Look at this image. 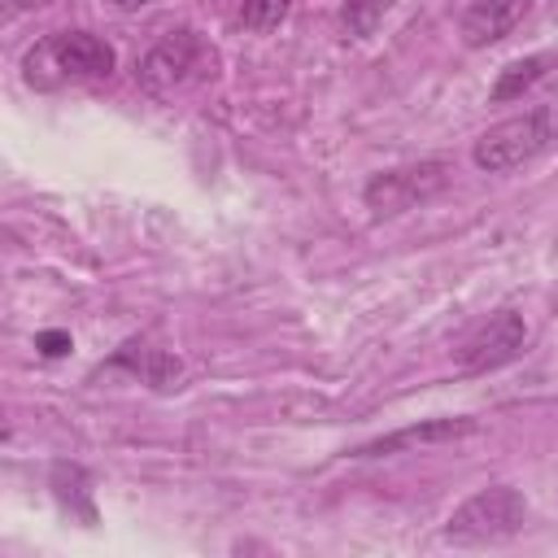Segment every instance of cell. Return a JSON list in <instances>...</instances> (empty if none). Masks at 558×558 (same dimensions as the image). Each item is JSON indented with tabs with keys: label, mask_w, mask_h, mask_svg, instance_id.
<instances>
[{
	"label": "cell",
	"mask_w": 558,
	"mask_h": 558,
	"mask_svg": "<svg viewBox=\"0 0 558 558\" xmlns=\"http://www.w3.org/2000/svg\"><path fill=\"white\" fill-rule=\"evenodd\" d=\"M558 144V83L523 113L501 118L471 144V161L484 174H510Z\"/></svg>",
	"instance_id": "cell-1"
},
{
	"label": "cell",
	"mask_w": 558,
	"mask_h": 558,
	"mask_svg": "<svg viewBox=\"0 0 558 558\" xmlns=\"http://www.w3.org/2000/svg\"><path fill=\"white\" fill-rule=\"evenodd\" d=\"M214 65H218V52H214L196 31L183 26V31L161 35V39L144 52L135 78H140V87H144L148 96H161V100H166V96H179V92H187V87L214 78Z\"/></svg>",
	"instance_id": "cell-2"
},
{
	"label": "cell",
	"mask_w": 558,
	"mask_h": 558,
	"mask_svg": "<svg viewBox=\"0 0 558 558\" xmlns=\"http://www.w3.org/2000/svg\"><path fill=\"white\" fill-rule=\"evenodd\" d=\"M523 523H527V497L514 484H488L445 519L440 536L449 545H497L523 532Z\"/></svg>",
	"instance_id": "cell-3"
},
{
	"label": "cell",
	"mask_w": 558,
	"mask_h": 558,
	"mask_svg": "<svg viewBox=\"0 0 558 558\" xmlns=\"http://www.w3.org/2000/svg\"><path fill=\"white\" fill-rule=\"evenodd\" d=\"M449 179H453V166L445 157H423V161L371 174L362 187V201H366L371 218H401V214L418 209L423 201H432L436 192H445Z\"/></svg>",
	"instance_id": "cell-4"
},
{
	"label": "cell",
	"mask_w": 558,
	"mask_h": 558,
	"mask_svg": "<svg viewBox=\"0 0 558 558\" xmlns=\"http://www.w3.org/2000/svg\"><path fill=\"white\" fill-rule=\"evenodd\" d=\"M523 349H527V323H523V314L497 310L493 318H484V323L458 344V366L471 371V375L501 371V366H510L514 357H523Z\"/></svg>",
	"instance_id": "cell-5"
},
{
	"label": "cell",
	"mask_w": 558,
	"mask_h": 558,
	"mask_svg": "<svg viewBox=\"0 0 558 558\" xmlns=\"http://www.w3.org/2000/svg\"><path fill=\"white\" fill-rule=\"evenodd\" d=\"M26 61H48L61 78H109L118 65V52L109 39L92 31H57L39 48H31Z\"/></svg>",
	"instance_id": "cell-6"
},
{
	"label": "cell",
	"mask_w": 558,
	"mask_h": 558,
	"mask_svg": "<svg viewBox=\"0 0 558 558\" xmlns=\"http://www.w3.org/2000/svg\"><path fill=\"white\" fill-rule=\"evenodd\" d=\"M536 0H475L462 22H458V35L466 48H488V44H501L527 13H532Z\"/></svg>",
	"instance_id": "cell-7"
},
{
	"label": "cell",
	"mask_w": 558,
	"mask_h": 558,
	"mask_svg": "<svg viewBox=\"0 0 558 558\" xmlns=\"http://www.w3.org/2000/svg\"><path fill=\"white\" fill-rule=\"evenodd\" d=\"M475 432V418L458 414V418H423V423H410V427H397L388 436H375L366 445H357L349 458H388V453H401V449H414V445H436V440H458V436H471Z\"/></svg>",
	"instance_id": "cell-8"
},
{
	"label": "cell",
	"mask_w": 558,
	"mask_h": 558,
	"mask_svg": "<svg viewBox=\"0 0 558 558\" xmlns=\"http://www.w3.org/2000/svg\"><path fill=\"white\" fill-rule=\"evenodd\" d=\"M113 366H131L148 388H179L183 379V362L166 349H148V344H122V353L113 357Z\"/></svg>",
	"instance_id": "cell-9"
},
{
	"label": "cell",
	"mask_w": 558,
	"mask_h": 558,
	"mask_svg": "<svg viewBox=\"0 0 558 558\" xmlns=\"http://www.w3.org/2000/svg\"><path fill=\"white\" fill-rule=\"evenodd\" d=\"M549 65H558V57L554 52H536V57H523V61H510L501 74H497V83H493V92H488V100L493 105H506V100H519L527 87H536L545 74H549Z\"/></svg>",
	"instance_id": "cell-10"
},
{
	"label": "cell",
	"mask_w": 558,
	"mask_h": 558,
	"mask_svg": "<svg viewBox=\"0 0 558 558\" xmlns=\"http://www.w3.org/2000/svg\"><path fill=\"white\" fill-rule=\"evenodd\" d=\"M392 4L397 0H340V35L344 39H371Z\"/></svg>",
	"instance_id": "cell-11"
},
{
	"label": "cell",
	"mask_w": 558,
	"mask_h": 558,
	"mask_svg": "<svg viewBox=\"0 0 558 558\" xmlns=\"http://www.w3.org/2000/svg\"><path fill=\"white\" fill-rule=\"evenodd\" d=\"M296 0H240V22L253 31V35H266L275 31L288 13H292Z\"/></svg>",
	"instance_id": "cell-12"
},
{
	"label": "cell",
	"mask_w": 558,
	"mask_h": 558,
	"mask_svg": "<svg viewBox=\"0 0 558 558\" xmlns=\"http://www.w3.org/2000/svg\"><path fill=\"white\" fill-rule=\"evenodd\" d=\"M35 344H39L44 357H61V353H70V336H65V331H39Z\"/></svg>",
	"instance_id": "cell-13"
},
{
	"label": "cell",
	"mask_w": 558,
	"mask_h": 558,
	"mask_svg": "<svg viewBox=\"0 0 558 558\" xmlns=\"http://www.w3.org/2000/svg\"><path fill=\"white\" fill-rule=\"evenodd\" d=\"M4 4H9V13H26V9H44L52 0H4Z\"/></svg>",
	"instance_id": "cell-14"
},
{
	"label": "cell",
	"mask_w": 558,
	"mask_h": 558,
	"mask_svg": "<svg viewBox=\"0 0 558 558\" xmlns=\"http://www.w3.org/2000/svg\"><path fill=\"white\" fill-rule=\"evenodd\" d=\"M118 4H126V9H135V4H144V0H118Z\"/></svg>",
	"instance_id": "cell-15"
}]
</instances>
